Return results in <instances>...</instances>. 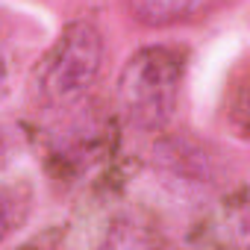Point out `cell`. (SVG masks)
<instances>
[{
    "instance_id": "obj_1",
    "label": "cell",
    "mask_w": 250,
    "mask_h": 250,
    "mask_svg": "<svg viewBox=\"0 0 250 250\" xmlns=\"http://www.w3.org/2000/svg\"><path fill=\"white\" fill-rule=\"evenodd\" d=\"M103 56L106 44L97 24L88 18L68 21L42 56L33 77V88L42 106L53 112L77 106L94 88L103 71Z\"/></svg>"
},
{
    "instance_id": "obj_2",
    "label": "cell",
    "mask_w": 250,
    "mask_h": 250,
    "mask_svg": "<svg viewBox=\"0 0 250 250\" xmlns=\"http://www.w3.org/2000/svg\"><path fill=\"white\" fill-rule=\"evenodd\" d=\"M183 88V56L165 44H147L118 74V106L136 130L162 133L174 121Z\"/></svg>"
},
{
    "instance_id": "obj_3",
    "label": "cell",
    "mask_w": 250,
    "mask_h": 250,
    "mask_svg": "<svg viewBox=\"0 0 250 250\" xmlns=\"http://www.w3.org/2000/svg\"><path fill=\"white\" fill-rule=\"evenodd\" d=\"M153 162L162 171V177L174 183L180 191H206L218 174L209 150L188 136L162 139L153 150Z\"/></svg>"
},
{
    "instance_id": "obj_4",
    "label": "cell",
    "mask_w": 250,
    "mask_h": 250,
    "mask_svg": "<svg viewBox=\"0 0 250 250\" xmlns=\"http://www.w3.org/2000/svg\"><path fill=\"white\" fill-rule=\"evenodd\" d=\"M209 0H124L130 18L139 21L142 27H177L188 18H194L197 12L206 9Z\"/></svg>"
},
{
    "instance_id": "obj_5",
    "label": "cell",
    "mask_w": 250,
    "mask_h": 250,
    "mask_svg": "<svg viewBox=\"0 0 250 250\" xmlns=\"http://www.w3.org/2000/svg\"><path fill=\"white\" fill-rule=\"evenodd\" d=\"M30 203L33 197L24 186H0V244L27 224Z\"/></svg>"
},
{
    "instance_id": "obj_6",
    "label": "cell",
    "mask_w": 250,
    "mask_h": 250,
    "mask_svg": "<svg viewBox=\"0 0 250 250\" xmlns=\"http://www.w3.org/2000/svg\"><path fill=\"white\" fill-rule=\"evenodd\" d=\"M156 241H159V235H156L150 227L130 224V221L115 224V227L106 232V244H112V247H150V244H156Z\"/></svg>"
},
{
    "instance_id": "obj_7",
    "label": "cell",
    "mask_w": 250,
    "mask_h": 250,
    "mask_svg": "<svg viewBox=\"0 0 250 250\" xmlns=\"http://www.w3.org/2000/svg\"><path fill=\"white\" fill-rule=\"evenodd\" d=\"M6 83H9V50H6L3 36H0V94L6 91Z\"/></svg>"
},
{
    "instance_id": "obj_8",
    "label": "cell",
    "mask_w": 250,
    "mask_h": 250,
    "mask_svg": "<svg viewBox=\"0 0 250 250\" xmlns=\"http://www.w3.org/2000/svg\"><path fill=\"white\" fill-rule=\"evenodd\" d=\"M9 156H12V142H9L6 130L0 127V168H3V165L9 162Z\"/></svg>"
}]
</instances>
